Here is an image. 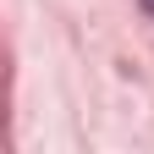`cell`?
<instances>
[{
  "label": "cell",
  "instance_id": "cell-1",
  "mask_svg": "<svg viewBox=\"0 0 154 154\" xmlns=\"http://www.w3.org/2000/svg\"><path fill=\"white\" fill-rule=\"evenodd\" d=\"M143 6H149V11H154V0H143Z\"/></svg>",
  "mask_w": 154,
  "mask_h": 154
}]
</instances>
